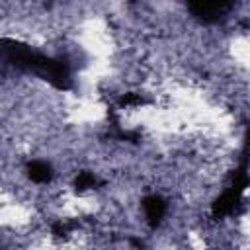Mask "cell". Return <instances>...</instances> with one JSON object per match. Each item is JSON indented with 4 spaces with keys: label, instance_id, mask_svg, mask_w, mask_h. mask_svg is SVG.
<instances>
[{
    "label": "cell",
    "instance_id": "ba28073f",
    "mask_svg": "<svg viewBox=\"0 0 250 250\" xmlns=\"http://www.w3.org/2000/svg\"><path fill=\"white\" fill-rule=\"evenodd\" d=\"M146 104H150V100L145 98L143 94H137V92H127V94H121L117 98L119 107H133V105H146Z\"/></svg>",
    "mask_w": 250,
    "mask_h": 250
},
{
    "label": "cell",
    "instance_id": "277c9868",
    "mask_svg": "<svg viewBox=\"0 0 250 250\" xmlns=\"http://www.w3.org/2000/svg\"><path fill=\"white\" fill-rule=\"evenodd\" d=\"M141 205H143V211H145V217H146L148 227L150 229L160 227V223H162V219H164V215L168 211L166 199L162 195H158V193H150V195H145L143 197Z\"/></svg>",
    "mask_w": 250,
    "mask_h": 250
},
{
    "label": "cell",
    "instance_id": "5b68a950",
    "mask_svg": "<svg viewBox=\"0 0 250 250\" xmlns=\"http://www.w3.org/2000/svg\"><path fill=\"white\" fill-rule=\"evenodd\" d=\"M25 172H27V178L35 184H49L55 176L53 166L45 160H29L25 164Z\"/></svg>",
    "mask_w": 250,
    "mask_h": 250
},
{
    "label": "cell",
    "instance_id": "9c48e42d",
    "mask_svg": "<svg viewBox=\"0 0 250 250\" xmlns=\"http://www.w3.org/2000/svg\"><path fill=\"white\" fill-rule=\"evenodd\" d=\"M129 242H131L135 248H139V250H143V248H145V242H143L141 238H137V236H129Z\"/></svg>",
    "mask_w": 250,
    "mask_h": 250
},
{
    "label": "cell",
    "instance_id": "3957f363",
    "mask_svg": "<svg viewBox=\"0 0 250 250\" xmlns=\"http://www.w3.org/2000/svg\"><path fill=\"white\" fill-rule=\"evenodd\" d=\"M232 8H234V2L230 0H191L188 2L189 14L201 23L221 21Z\"/></svg>",
    "mask_w": 250,
    "mask_h": 250
},
{
    "label": "cell",
    "instance_id": "6da1fadb",
    "mask_svg": "<svg viewBox=\"0 0 250 250\" xmlns=\"http://www.w3.org/2000/svg\"><path fill=\"white\" fill-rule=\"evenodd\" d=\"M0 68H14L35 74L61 92L74 88L68 59L45 55L16 39L0 37Z\"/></svg>",
    "mask_w": 250,
    "mask_h": 250
},
{
    "label": "cell",
    "instance_id": "52a82bcc",
    "mask_svg": "<svg viewBox=\"0 0 250 250\" xmlns=\"http://www.w3.org/2000/svg\"><path fill=\"white\" fill-rule=\"evenodd\" d=\"M74 229H78V221L76 219H62V221H55L51 225V232L57 238H66Z\"/></svg>",
    "mask_w": 250,
    "mask_h": 250
},
{
    "label": "cell",
    "instance_id": "7a4b0ae2",
    "mask_svg": "<svg viewBox=\"0 0 250 250\" xmlns=\"http://www.w3.org/2000/svg\"><path fill=\"white\" fill-rule=\"evenodd\" d=\"M246 188H248V166H246V154H244L240 168L230 174V184L227 186V189L211 203L213 219L219 221L227 215H232L236 211V207L240 205V199H242Z\"/></svg>",
    "mask_w": 250,
    "mask_h": 250
},
{
    "label": "cell",
    "instance_id": "8992f818",
    "mask_svg": "<svg viewBox=\"0 0 250 250\" xmlns=\"http://www.w3.org/2000/svg\"><path fill=\"white\" fill-rule=\"evenodd\" d=\"M104 182L102 180H98L92 172H88V170H82V172H78V176L74 178V189L76 191H84V189H90V188H96V186H102Z\"/></svg>",
    "mask_w": 250,
    "mask_h": 250
}]
</instances>
